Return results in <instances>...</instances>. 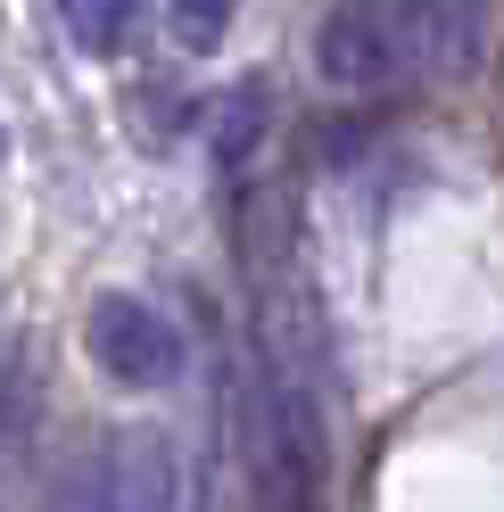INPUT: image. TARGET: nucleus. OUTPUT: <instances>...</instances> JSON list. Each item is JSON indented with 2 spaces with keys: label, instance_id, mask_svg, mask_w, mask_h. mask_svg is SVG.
<instances>
[{
  "label": "nucleus",
  "instance_id": "1",
  "mask_svg": "<svg viewBox=\"0 0 504 512\" xmlns=\"http://www.w3.org/2000/svg\"><path fill=\"white\" fill-rule=\"evenodd\" d=\"M314 75L331 91H389L422 75V25L414 0H331L314 25Z\"/></svg>",
  "mask_w": 504,
  "mask_h": 512
},
{
  "label": "nucleus",
  "instance_id": "2",
  "mask_svg": "<svg viewBox=\"0 0 504 512\" xmlns=\"http://www.w3.org/2000/svg\"><path fill=\"white\" fill-rule=\"evenodd\" d=\"M50 512H174V446L157 430H116L58 479Z\"/></svg>",
  "mask_w": 504,
  "mask_h": 512
},
{
  "label": "nucleus",
  "instance_id": "3",
  "mask_svg": "<svg viewBox=\"0 0 504 512\" xmlns=\"http://www.w3.org/2000/svg\"><path fill=\"white\" fill-rule=\"evenodd\" d=\"M83 347H91V364H100L116 389H166V380H182V331L149 298H133V290H100L91 298Z\"/></svg>",
  "mask_w": 504,
  "mask_h": 512
},
{
  "label": "nucleus",
  "instance_id": "4",
  "mask_svg": "<svg viewBox=\"0 0 504 512\" xmlns=\"http://www.w3.org/2000/svg\"><path fill=\"white\" fill-rule=\"evenodd\" d=\"M58 17H67V34L83 50H124L133 42V25H141V0H58Z\"/></svg>",
  "mask_w": 504,
  "mask_h": 512
},
{
  "label": "nucleus",
  "instance_id": "5",
  "mask_svg": "<svg viewBox=\"0 0 504 512\" xmlns=\"http://www.w3.org/2000/svg\"><path fill=\"white\" fill-rule=\"evenodd\" d=\"M232 17H240V0H166V34L191 50V58H207V50H224V34H232Z\"/></svg>",
  "mask_w": 504,
  "mask_h": 512
},
{
  "label": "nucleus",
  "instance_id": "6",
  "mask_svg": "<svg viewBox=\"0 0 504 512\" xmlns=\"http://www.w3.org/2000/svg\"><path fill=\"white\" fill-rule=\"evenodd\" d=\"M257 133H265V91H232L224 116H215V157H224V166H240V157L257 149Z\"/></svg>",
  "mask_w": 504,
  "mask_h": 512
}]
</instances>
